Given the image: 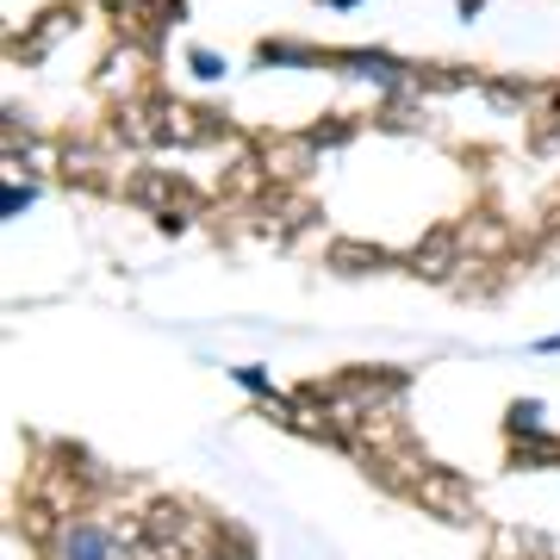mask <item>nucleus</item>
<instances>
[{
	"label": "nucleus",
	"instance_id": "6",
	"mask_svg": "<svg viewBox=\"0 0 560 560\" xmlns=\"http://www.w3.org/2000/svg\"><path fill=\"white\" fill-rule=\"evenodd\" d=\"M69 32H75V13H69V7H50V13H38V25H32V32H13V44H7V50H13L20 62H38L44 50H50V44H62Z\"/></svg>",
	"mask_w": 560,
	"mask_h": 560
},
{
	"label": "nucleus",
	"instance_id": "16",
	"mask_svg": "<svg viewBox=\"0 0 560 560\" xmlns=\"http://www.w3.org/2000/svg\"><path fill=\"white\" fill-rule=\"evenodd\" d=\"M32 206V187H7V212H25Z\"/></svg>",
	"mask_w": 560,
	"mask_h": 560
},
{
	"label": "nucleus",
	"instance_id": "13",
	"mask_svg": "<svg viewBox=\"0 0 560 560\" xmlns=\"http://www.w3.org/2000/svg\"><path fill=\"white\" fill-rule=\"evenodd\" d=\"M480 88H486V101L492 106H523L529 94H536V88H523V81H480Z\"/></svg>",
	"mask_w": 560,
	"mask_h": 560
},
{
	"label": "nucleus",
	"instance_id": "3",
	"mask_svg": "<svg viewBox=\"0 0 560 560\" xmlns=\"http://www.w3.org/2000/svg\"><path fill=\"white\" fill-rule=\"evenodd\" d=\"M405 499L418 504V511H430L436 523H460V529H467V523H480L474 486L460 480L455 467H436V460H430V467H418V474L405 480Z\"/></svg>",
	"mask_w": 560,
	"mask_h": 560
},
{
	"label": "nucleus",
	"instance_id": "10",
	"mask_svg": "<svg viewBox=\"0 0 560 560\" xmlns=\"http://www.w3.org/2000/svg\"><path fill=\"white\" fill-rule=\"evenodd\" d=\"M504 460H511L517 474H529V467H560V436H548V430H541V436H517Z\"/></svg>",
	"mask_w": 560,
	"mask_h": 560
},
{
	"label": "nucleus",
	"instance_id": "15",
	"mask_svg": "<svg viewBox=\"0 0 560 560\" xmlns=\"http://www.w3.org/2000/svg\"><path fill=\"white\" fill-rule=\"evenodd\" d=\"M187 62H194V75H200V81H219V75H224V62L212 57V50H194Z\"/></svg>",
	"mask_w": 560,
	"mask_h": 560
},
{
	"label": "nucleus",
	"instance_id": "8",
	"mask_svg": "<svg viewBox=\"0 0 560 560\" xmlns=\"http://www.w3.org/2000/svg\"><path fill=\"white\" fill-rule=\"evenodd\" d=\"M261 168H268V180H300L305 168H312V138H261Z\"/></svg>",
	"mask_w": 560,
	"mask_h": 560
},
{
	"label": "nucleus",
	"instance_id": "14",
	"mask_svg": "<svg viewBox=\"0 0 560 560\" xmlns=\"http://www.w3.org/2000/svg\"><path fill=\"white\" fill-rule=\"evenodd\" d=\"M237 381H243V386H249V393H256V399H261V405L275 399V386H268V374H261V368H237Z\"/></svg>",
	"mask_w": 560,
	"mask_h": 560
},
{
	"label": "nucleus",
	"instance_id": "5",
	"mask_svg": "<svg viewBox=\"0 0 560 560\" xmlns=\"http://www.w3.org/2000/svg\"><path fill=\"white\" fill-rule=\"evenodd\" d=\"M467 261V249H460V231L455 224H436V231H423L418 249L405 256V268L418 280H455V268Z\"/></svg>",
	"mask_w": 560,
	"mask_h": 560
},
{
	"label": "nucleus",
	"instance_id": "1",
	"mask_svg": "<svg viewBox=\"0 0 560 560\" xmlns=\"http://www.w3.org/2000/svg\"><path fill=\"white\" fill-rule=\"evenodd\" d=\"M318 386H324L330 418H337L342 430H355L361 418L405 405V393H411V374H405V368H349V374H337V381H318Z\"/></svg>",
	"mask_w": 560,
	"mask_h": 560
},
{
	"label": "nucleus",
	"instance_id": "2",
	"mask_svg": "<svg viewBox=\"0 0 560 560\" xmlns=\"http://www.w3.org/2000/svg\"><path fill=\"white\" fill-rule=\"evenodd\" d=\"M125 200L143 206L150 219H162V231H187V224L200 219V187L168 175V168H138V175L125 180Z\"/></svg>",
	"mask_w": 560,
	"mask_h": 560
},
{
	"label": "nucleus",
	"instance_id": "11",
	"mask_svg": "<svg viewBox=\"0 0 560 560\" xmlns=\"http://www.w3.org/2000/svg\"><path fill=\"white\" fill-rule=\"evenodd\" d=\"M305 138H312V150H337V143H349V138H355V119H349V113H330V119H324V125H312Z\"/></svg>",
	"mask_w": 560,
	"mask_h": 560
},
{
	"label": "nucleus",
	"instance_id": "4",
	"mask_svg": "<svg viewBox=\"0 0 560 560\" xmlns=\"http://www.w3.org/2000/svg\"><path fill=\"white\" fill-rule=\"evenodd\" d=\"M156 106V131H162V150H187V143H219L231 131L224 113H200V106L187 101H168V94H150Z\"/></svg>",
	"mask_w": 560,
	"mask_h": 560
},
{
	"label": "nucleus",
	"instance_id": "7",
	"mask_svg": "<svg viewBox=\"0 0 560 560\" xmlns=\"http://www.w3.org/2000/svg\"><path fill=\"white\" fill-rule=\"evenodd\" d=\"M455 231H460V249H467L474 261H499L504 249H511V224H504V219H492V212L455 219Z\"/></svg>",
	"mask_w": 560,
	"mask_h": 560
},
{
	"label": "nucleus",
	"instance_id": "12",
	"mask_svg": "<svg viewBox=\"0 0 560 560\" xmlns=\"http://www.w3.org/2000/svg\"><path fill=\"white\" fill-rule=\"evenodd\" d=\"M504 430H511V442H517V436H541V405L536 399H517L511 411H504Z\"/></svg>",
	"mask_w": 560,
	"mask_h": 560
},
{
	"label": "nucleus",
	"instance_id": "9",
	"mask_svg": "<svg viewBox=\"0 0 560 560\" xmlns=\"http://www.w3.org/2000/svg\"><path fill=\"white\" fill-rule=\"evenodd\" d=\"M330 268L337 275H386V268H399V256L393 249H381V243H355V237H342V243H330Z\"/></svg>",
	"mask_w": 560,
	"mask_h": 560
}]
</instances>
